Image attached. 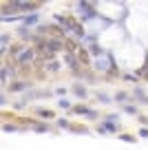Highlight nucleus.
<instances>
[{
  "label": "nucleus",
  "mask_w": 148,
  "mask_h": 150,
  "mask_svg": "<svg viewBox=\"0 0 148 150\" xmlns=\"http://www.w3.org/2000/svg\"><path fill=\"white\" fill-rule=\"evenodd\" d=\"M100 132H120V126H117L115 122H104L102 128H100Z\"/></svg>",
  "instance_id": "nucleus-3"
},
{
  "label": "nucleus",
  "mask_w": 148,
  "mask_h": 150,
  "mask_svg": "<svg viewBox=\"0 0 148 150\" xmlns=\"http://www.w3.org/2000/svg\"><path fill=\"white\" fill-rule=\"evenodd\" d=\"M124 112H128V115H137V106H135V104H126Z\"/></svg>",
  "instance_id": "nucleus-11"
},
{
  "label": "nucleus",
  "mask_w": 148,
  "mask_h": 150,
  "mask_svg": "<svg viewBox=\"0 0 148 150\" xmlns=\"http://www.w3.org/2000/svg\"><path fill=\"white\" fill-rule=\"evenodd\" d=\"M27 82H11L9 84V91H14V93H20V91H27Z\"/></svg>",
  "instance_id": "nucleus-5"
},
{
  "label": "nucleus",
  "mask_w": 148,
  "mask_h": 150,
  "mask_svg": "<svg viewBox=\"0 0 148 150\" xmlns=\"http://www.w3.org/2000/svg\"><path fill=\"white\" fill-rule=\"evenodd\" d=\"M36 130H38V132H46L49 128H46V126H36Z\"/></svg>",
  "instance_id": "nucleus-22"
},
{
  "label": "nucleus",
  "mask_w": 148,
  "mask_h": 150,
  "mask_svg": "<svg viewBox=\"0 0 148 150\" xmlns=\"http://www.w3.org/2000/svg\"><path fill=\"white\" fill-rule=\"evenodd\" d=\"M58 126L60 128H69V122H66V119H58Z\"/></svg>",
  "instance_id": "nucleus-18"
},
{
  "label": "nucleus",
  "mask_w": 148,
  "mask_h": 150,
  "mask_svg": "<svg viewBox=\"0 0 148 150\" xmlns=\"http://www.w3.org/2000/svg\"><path fill=\"white\" fill-rule=\"evenodd\" d=\"M91 53H93V55H97V57H100V55H106V53L97 47V44H93V47H91Z\"/></svg>",
  "instance_id": "nucleus-13"
},
{
  "label": "nucleus",
  "mask_w": 148,
  "mask_h": 150,
  "mask_svg": "<svg viewBox=\"0 0 148 150\" xmlns=\"http://www.w3.org/2000/svg\"><path fill=\"white\" fill-rule=\"evenodd\" d=\"M73 112H78V115H86V117H97V112L91 110V108H86V106H75Z\"/></svg>",
  "instance_id": "nucleus-4"
},
{
  "label": "nucleus",
  "mask_w": 148,
  "mask_h": 150,
  "mask_svg": "<svg viewBox=\"0 0 148 150\" xmlns=\"http://www.w3.org/2000/svg\"><path fill=\"white\" fill-rule=\"evenodd\" d=\"M22 51H24V49L20 47V44H16V47H11V49H9V53H18V55H20Z\"/></svg>",
  "instance_id": "nucleus-15"
},
{
  "label": "nucleus",
  "mask_w": 148,
  "mask_h": 150,
  "mask_svg": "<svg viewBox=\"0 0 148 150\" xmlns=\"http://www.w3.org/2000/svg\"><path fill=\"white\" fill-rule=\"evenodd\" d=\"M115 99H117V102H124V99H128V95H126V93H120V95H115Z\"/></svg>",
  "instance_id": "nucleus-19"
},
{
  "label": "nucleus",
  "mask_w": 148,
  "mask_h": 150,
  "mask_svg": "<svg viewBox=\"0 0 148 150\" xmlns=\"http://www.w3.org/2000/svg\"><path fill=\"white\" fill-rule=\"evenodd\" d=\"M66 64H69L73 71H78V57H75V53L73 55H66Z\"/></svg>",
  "instance_id": "nucleus-8"
},
{
  "label": "nucleus",
  "mask_w": 148,
  "mask_h": 150,
  "mask_svg": "<svg viewBox=\"0 0 148 150\" xmlns=\"http://www.w3.org/2000/svg\"><path fill=\"white\" fill-rule=\"evenodd\" d=\"M75 57H78V60H80V62H84V64H86V62H88V53H86V51H84V49H80V51H78V53H75Z\"/></svg>",
  "instance_id": "nucleus-9"
},
{
  "label": "nucleus",
  "mask_w": 148,
  "mask_h": 150,
  "mask_svg": "<svg viewBox=\"0 0 148 150\" xmlns=\"http://www.w3.org/2000/svg\"><path fill=\"white\" fill-rule=\"evenodd\" d=\"M60 108H71L69 99H60ZM71 110H73V108H71Z\"/></svg>",
  "instance_id": "nucleus-17"
},
{
  "label": "nucleus",
  "mask_w": 148,
  "mask_h": 150,
  "mask_svg": "<svg viewBox=\"0 0 148 150\" xmlns=\"http://www.w3.org/2000/svg\"><path fill=\"white\" fill-rule=\"evenodd\" d=\"M73 93L78 95V97H82V99H84V97L88 95V93H86V88H84L82 84H75V86H73Z\"/></svg>",
  "instance_id": "nucleus-7"
},
{
  "label": "nucleus",
  "mask_w": 148,
  "mask_h": 150,
  "mask_svg": "<svg viewBox=\"0 0 148 150\" xmlns=\"http://www.w3.org/2000/svg\"><path fill=\"white\" fill-rule=\"evenodd\" d=\"M40 31H42V33H51V35L62 38V40H64V29H62V27H56V24H42Z\"/></svg>",
  "instance_id": "nucleus-1"
},
{
  "label": "nucleus",
  "mask_w": 148,
  "mask_h": 150,
  "mask_svg": "<svg viewBox=\"0 0 148 150\" xmlns=\"http://www.w3.org/2000/svg\"><path fill=\"white\" fill-rule=\"evenodd\" d=\"M22 22H24V24H36V22H38V16H36V13H33V16H24Z\"/></svg>",
  "instance_id": "nucleus-12"
},
{
  "label": "nucleus",
  "mask_w": 148,
  "mask_h": 150,
  "mask_svg": "<svg viewBox=\"0 0 148 150\" xmlns=\"http://www.w3.org/2000/svg\"><path fill=\"white\" fill-rule=\"evenodd\" d=\"M44 69H46V71H51V73H56V71L60 69V64H58V62H53V60H51V62H46V64H44Z\"/></svg>",
  "instance_id": "nucleus-10"
},
{
  "label": "nucleus",
  "mask_w": 148,
  "mask_h": 150,
  "mask_svg": "<svg viewBox=\"0 0 148 150\" xmlns=\"http://www.w3.org/2000/svg\"><path fill=\"white\" fill-rule=\"evenodd\" d=\"M120 137H122L124 141H133V144H135V137H133V135H120Z\"/></svg>",
  "instance_id": "nucleus-21"
},
{
  "label": "nucleus",
  "mask_w": 148,
  "mask_h": 150,
  "mask_svg": "<svg viewBox=\"0 0 148 150\" xmlns=\"http://www.w3.org/2000/svg\"><path fill=\"white\" fill-rule=\"evenodd\" d=\"M2 130H5V132H14L16 126H14V124H5V126H2Z\"/></svg>",
  "instance_id": "nucleus-16"
},
{
  "label": "nucleus",
  "mask_w": 148,
  "mask_h": 150,
  "mask_svg": "<svg viewBox=\"0 0 148 150\" xmlns=\"http://www.w3.org/2000/svg\"><path fill=\"white\" fill-rule=\"evenodd\" d=\"M38 112H40V117H44V119H51V117H53L51 110H38Z\"/></svg>",
  "instance_id": "nucleus-14"
},
{
  "label": "nucleus",
  "mask_w": 148,
  "mask_h": 150,
  "mask_svg": "<svg viewBox=\"0 0 148 150\" xmlns=\"http://www.w3.org/2000/svg\"><path fill=\"white\" fill-rule=\"evenodd\" d=\"M0 77H2V82L11 80V77H14V69H9V66H2V73H0Z\"/></svg>",
  "instance_id": "nucleus-6"
},
{
  "label": "nucleus",
  "mask_w": 148,
  "mask_h": 150,
  "mask_svg": "<svg viewBox=\"0 0 148 150\" xmlns=\"http://www.w3.org/2000/svg\"><path fill=\"white\" fill-rule=\"evenodd\" d=\"M139 135H142V137H148V128H142V130H139Z\"/></svg>",
  "instance_id": "nucleus-23"
},
{
  "label": "nucleus",
  "mask_w": 148,
  "mask_h": 150,
  "mask_svg": "<svg viewBox=\"0 0 148 150\" xmlns=\"http://www.w3.org/2000/svg\"><path fill=\"white\" fill-rule=\"evenodd\" d=\"M53 93H56V95H60V97H64V95H66V88H56Z\"/></svg>",
  "instance_id": "nucleus-20"
},
{
  "label": "nucleus",
  "mask_w": 148,
  "mask_h": 150,
  "mask_svg": "<svg viewBox=\"0 0 148 150\" xmlns=\"http://www.w3.org/2000/svg\"><path fill=\"white\" fill-rule=\"evenodd\" d=\"M33 57H36L33 49H24L20 55H16V60H18V64H29V62H33Z\"/></svg>",
  "instance_id": "nucleus-2"
}]
</instances>
